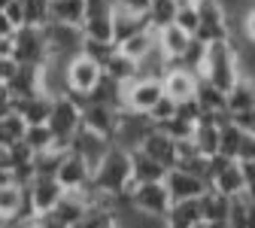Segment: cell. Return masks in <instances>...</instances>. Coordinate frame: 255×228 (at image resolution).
Returning <instances> with one entry per match:
<instances>
[{
    "mask_svg": "<svg viewBox=\"0 0 255 228\" xmlns=\"http://www.w3.org/2000/svg\"><path fill=\"white\" fill-rule=\"evenodd\" d=\"M18 73V61L12 58V55H6V58H0V85H6L12 76Z\"/></svg>",
    "mask_w": 255,
    "mask_h": 228,
    "instance_id": "cell-44",
    "label": "cell"
},
{
    "mask_svg": "<svg viewBox=\"0 0 255 228\" xmlns=\"http://www.w3.org/2000/svg\"><path fill=\"white\" fill-rule=\"evenodd\" d=\"M21 143L37 155V152H43V149H52V146H55V137H52V131H49L46 125H27Z\"/></svg>",
    "mask_w": 255,
    "mask_h": 228,
    "instance_id": "cell-36",
    "label": "cell"
},
{
    "mask_svg": "<svg viewBox=\"0 0 255 228\" xmlns=\"http://www.w3.org/2000/svg\"><path fill=\"white\" fill-rule=\"evenodd\" d=\"M52 101L55 97L37 91L30 97H21V101H12V113H18L24 119V125H46L49 113H52Z\"/></svg>",
    "mask_w": 255,
    "mask_h": 228,
    "instance_id": "cell-19",
    "label": "cell"
},
{
    "mask_svg": "<svg viewBox=\"0 0 255 228\" xmlns=\"http://www.w3.org/2000/svg\"><path fill=\"white\" fill-rule=\"evenodd\" d=\"M12 43V58L18 64H30V67H43L46 58H49V46H46V37H43V27H30V24H21L15 34L9 37Z\"/></svg>",
    "mask_w": 255,
    "mask_h": 228,
    "instance_id": "cell-5",
    "label": "cell"
},
{
    "mask_svg": "<svg viewBox=\"0 0 255 228\" xmlns=\"http://www.w3.org/2000/svg\"><path fill=\"white\" fill-rule=\"evenodd\" d=\"M113 228H116V225H113Z\"/></svg>",
    "mask_w": 255,
    "mask_h": 228,
    "instance_id": "cell-57",
    "label": "cell"
},
{
    "mask_svg": "<svg viewBox=\"0 0 255 228\" xmlns=\"http://www.w3.org/2000/svg\"><path fill=\"white\" fill-rule=\"evenodd\" d=\"M12 101H21V97H30L40 91V67H30V64H18V73L6 82Z\"/></svg>",
    "mask_w": 255,
    "mask_h": 228,
    "instance_id": "cell-27",
    "label": "cell"
},
{
    "mask_svg": "<svg viewBox=\"0 0 255 228\" xmlns=\"http://www.w3.org/2000/svg\"><path fill=\"white\" fill-rule=\"evenodd\" d=\"M6 183H12V174H9V171H3V168H0V186H6Z\"/></svg>",
    "mask_w": 255,
    "mask_h": 228,
    "instance_id": "cell-54",
    "label": "cell"
},
{
    "mask_svg": "<svg viewBox=\"0 0 255 228\" xmlns=\"http://www.w3.org/2000/svg\"><path fill=\"white\" fill-rule=\"evenodd\" d=\"M113 12L116 0H85L82 12V37L98 40V43H113Z\"/></svg>",
    "mask_w": 255,
    "mask_h": 228,
    "instance_id": "cell-7",
    "label": "cell"
},
{
    "mask_svg": "<svg viewBox=\"0 0 255 228\" xmlns=\"http://www.w3.org/2000/svg\"><path fill=\"white\" fill-rule=\"evenodd\" d=\"M188 43H191V34H185V30L176 27V24L158 30V52H161L167 61H179V58L185 55Z\"/></svg>",
    "mask_w": 255,
    "mask_h": 228,
    "instance_id": "cell-23",
    "label": "cell"
},
{
    "mask_svg": "<svg viewBox=\"0 0 255 228\" xmlns=\"http://www.w3.org/2000/svg\"><path fill=\"white\" fill-rule=\"evenodd\" d=\"M164 177H167V168L161 161H155L143 149H131V186L134 183H155V180H164Z\"/></svg>",
    "mask_w": 255,
    "mask_h": 228,
    "instance_id": "cell-20",
    "label": "cell"
},
{
    "mask_svg": "<svg viewBox=\"0 0 255 228\" xmlns=\"http://www.w3.org/2000/svg\"><path fill=\"white\" fill-rule=\"evenodd\" d=\"M9 52H12V43H9L6 37H0V58H6Z\"/></svg>",
    "mask_w": 255,
    "mask_h": 228,
    "instance_id": "cell-52",
    "label": "cell"
},
{
    "mask_svg": "<svg viewBox=\"0 0 255 228\" xmlns=\"http://www.w3.org/2000/svg\"><path fill=\"white\" fill-rule=\"evenodd\" d=\"M204 58H207V43H201V40H195V37H191V43H188L185 55L179 58V64H182L185 70H191V73H198V76H201Z\"/></svg>",
    "mask_w": 255,
    "mask_h": 228,
    "instance_id": "cell-38",
    "label": "cell"
},
{
    "mask_svg": "<svg viewBox=\"0 0 255 228\" xmlns=\"http://www.w3.org/2000/svg\"><path fill=\"white\" fill-rule=\"evenodd\" d=\"M9 3H12V0H0V9H6Z\"/></svg>",
    "mask_w": 255,
    "mask_h": 228,
    "instance_id": "cell-56",
    "label": "cell"
},
{
    "mask_svg": "<svg viewBox=\"0 0 255 228\" xmlns=\"http://www.w3.org/2000/svg\"><path fill=\"white\" fill-rule=\"evenodd\" d=\"M228 210H231V198L219 195L216 189H207L201 195V216H204V222H225L228 225Z\"/></svg>",
    "mask_w": 255,
    "mask_h": 228,
    "instance_id": "cell-30",
    "label": "cell"
},
{
    "mask_svg": "<svg viewBox=\"0 0 255 228\" xmlns=\"http://www.w3.org/2000/svg\"><path fill=\"white\" fill-rule=\"evenodd\" d=\"M49 213H55L67 228H73L85 213H88V201H85V195L82 192H64V198L55 204V210H49Z\"/></svg>",
    "mask_w": 255,
    "mask_h": 228,
    "instance_id": "cell-26",
    "label": "cell"
},
{
    "mask_svg": "<svg viewBox=\"0 0 255 228\" xmlns=\"http://www.w3.org/2000/svg\"><path fill=\"white\" fill-rule=\"evenodd\" d=\"M116 219H113V210H104V207H91L73 228H113Z\"/></svg>",
    "mask_w": 255,
    "mask_h": 228,
    "instance_id": "cell-40",
    "label": "cell"
},
{
    "mask_svg": "<svg viewBox=\"0 0 255 228\" xmlns=\"http://www.w3.org/2000/svg\"><path fill=\"white\" fill-rule=\"evenodd\" d=\"M201 76L207 82H213L219 91H231L240 79V58H237V46L231 40H219L207 46V58H204V67Z\"/></svg>",
    "mask_w": 255,
    "mask_h": 228,
    "instance_id": "cell-2",
    "label": "cell"
},
{
    "mask_svg": "<svg viewBox=\"0 0 255 228\" xmlns=\"http://www.w3.org/2000/svg\"><path fill=\"white\" fill-rule=\"evenodd\" d=\"M82 12H85V0H52L49 3V21L58 24H82Z\"/></svg>",
    "mask_w": 255,
    "mask_h": 228,
    "instance_id": "cell-31",
    "label": "cell"
},
{
    "mask_svg": "<svg viewBox=\"0 0 255 228\" xmlns=\"http://www.w3.org/2000/svg\"><path fill=\"white\" fill-rule=\"evenodd\" d=\"M146 27V15H137V12H128V9H119L113 12V43H125L128 37H134L137 30Z\"/></svg>",
    "mask_w": 255,
    "mask_h": 228,
    "instance_id": "cell-28",
    "label": "cell"
},
{
    "mask_svg": "<svg viewBox=\"0 0 255 228\" xmlns=\"http://www.w3.org/2000/svg\"><path fill=\"white\" fill-rule=\"evenodd\" d=\"M158 49V30H152L149 24L143 30H137L134 37H128L125 43H119V52L128 55V58H134V61H143L146 55H152Z\"/></svg>",
    "mask_w": 255,
    "mask_h": 228,
    "instance_id": "cell-25",
    "label": "cell"
},
{
    "mask_svg": "<svg viewBox=\"0 0 255 228\" xmlns=\"http://www.w3.org/2000/svg\"><path fill=\"white\" fill-rule=\"evenodd\" d=\"M119 116H122V110H116V107H104V104H82V128H88V131L107 137L110 143H113V137H116Z\"/></svg>",
    "mask_w": 255,
    "mask_h": 228,
    "instance_id": "cell-15",
    "label": "cell"
},
{
    "mask_svg": "<svg viewBox=\"0 0 255 228\" xmlns=\"http://www.w3.org/2000/svg\"><path fill=\"white\" fill-rule=\"evenodd\" d=\"M198 30L195 40L201 43H219V40H231V21L222 9L219 0H198Z\"/></svg>",
    "mask_w": 255,
    "mask_h": 228,
    "instance_id": "cell-4",
    "label": "cell"
},
{
    "mask_svg": "<svg viewBox=\"0 0 255 228\" xmlns=\"http://www.w3.org/2000/svg\"><path fill=\"white\" fill-rule=\"evenodd\" d=\"M128 201H131L137 210L155 216V219H164L170 210V192L164 186V180H155V183H134L128 189Z\"/></svg>",
    "mask_w": 255,
    "mask_h": 228,
    "instance_id": "cell-8",
    "label": "cell"
},
{
    "mask_svg": "<svg viewBox=\"0 0 255 228\" xmlns=\"http://www.w3.org/2000/svg\"><path fill=\"white\" fill-rule=\"evenodd\" d=\"M104 76L116 79L119 85H128V82H134V79L140 76V67H137L134 58H128V55H122V52L116 49V55L104 64Z\"/></svg>",
    "mask_w": 255,
    "mask_h": 228,
    "instance_id": "cell-29",
    "label": "cell"
},
{
    "mask_svg": "<svg viewBox=\"0 0 255 228\" xmlns=\"http://www.w3.org/2000/svg\"><path fill=\"white\" fill-rule=\"evenodd\" d=\"M137 149H143V152L152 155L155 161H161L167 171L176 168V140H170V137L161 131V128H152V131L143 137V143H140Z\"/></svg>",
    "mask_w": 255,
    "mask_h": 228,
    "instance_id": "cell-18",
    "label": "cell"
},
{
    "mask_svg": "<svg viewBox=\"0 0 255 228\" xmlns=\"http://www.w3.org/2000/svg\"><path fill=\"white\" fill-rule=\"evenodd\" d=\"M155 128H161V131H164L170 140H176V143H182V140H191V134H195V122H188V119H182V116H173L170 122H164V125H155Z\"/></svg>",
    "mask_w": 255,
    "mask_h": 228,
    "instance_id": "cell-39",
    "label": "cell"
},
{
    "mask_svg": "<svg viewBox=\"0 0 255 228\" xmlns=\"http://www.w3.org/2000/svg\"><path fill=\"white\" fill-rule=\"evenodd\" d=\"M243 137H246V131L240 125H234L231 119L219 128V155L222 158H231V161H237V155H240V146H243Z\"/></svg>",
    "mask_w": 255,
    "mask_h": 228,
    "instance_id": "cell-32",
    "label": "cell"
},
{
    "mask_svg": "<svg viewBox=\"0 0 255 228\" xmlns=\"http://www.w3.org/2000/svg\"><path fill=\"white\" fill-rule=\"evenodd\" d=\"M219 122L216 119H210V116H204L198 125H195V134H191V143H195V149L204 155V158H213V155H219Z\"/></svg>",
    "mask_w": 255,
    "mask_h": 228,
    "instance_id": "cell-22",
    "label": "cell"
},
{
    "mask_svg": "<svg viewBox=\"0 0 255 228\" xmlns=\"http://www.w3.org/2000/svg\"><path fill=\"white\" fill-rule=\"evenodd\" d=\"M116 43H98V40H82V55H88L91 61H98L101 64V67H104V64L116 55Z\"/></svg>",
    "mask_w": 255,
    "mask_h": 228,
    "instance_id": "cell-41",
    "label": "cell"
},
{
    "mask_svg": "<svg viewBox=\"0 0 255 228\" xmlns=\"http://www.w3.org/2000/svg\"><path fill=\"white\" fill-rule=\"evenodd\" d=\"M237 161L255 165V134H246V137H243V146H240V155H237Z\"/></svg>",
    "mask_w": 255,
    "mask_h": 228,
    "instance_id": "cell-46",
    "label": "cell"
},
{
    "mask_svg": "<svg viewBox=\"0 0 255 228\" xmlns=\"http://www.w3.org/2000/svg\"><path fill=\"white\" fill-rule=\"evenodd\" d=\"M101 76H104V67H101V64L79 52L76 58L67 61V94L76 97V101L82 104L85 97L94 91V85L101 82Z\"/></svg>",
    "mask_w": 255,
    "mask_h": 228,
    "instance_id": "cell-6",
    "label": "cell"
},
{
    "mask_svg": "<svg viewBox=\"0 0 255 228\" xmlns=\"http://www.w3.org/2000/svg\"><path fill=\"white\" fill-rule=\"evenodd\" d=\"M12 34H15V27H12V21L6 18V12H3V9H0V37H6V40H9Z\"/></svg>",
    "mask_w": 255,
    "mask_h": 228,
    "instance_id": "cell-51",
    "label": "cell"
},
{
    "mask_svg": "<svg viewBox=\"0 0 255 228\" xmlns=\"http://www.w3.org/2000/svg\"><path fill=\"white\" fill-rule=\"evenodd\" d=\"M161 85H164V94L179 107V104L195 101V91H198V73L185 70L179 61H170L167 73L161 76Z\"/></svg>",
    "mask_w": 255,
    "mask_h": 228,
    "instance_id": "cell-12",
    "label": "cell"
},
{
    "mask_svg": "<svg viewBox=\"0 0 255 228\" xmlns=\"http://www.w3.org/2000/svg\"><path fill=\"white\" fill-rule=\"evenodd\" d=\"M173 24L195 37V30H198V6H176V21Z\"/></svg>",
    "mask_w": 255,
    "mask_h": 228,
    "instance_id": "cell-43",
    "label": "cell"
},
{
    "mask_svg": "<svg viewBox=\"0 0 255 228\" xmlns=\"http://www.w3.org/2000/svg\"><path fill=\"white\" fill-rule=\"evenodd\" d=\"M64 155H67V149H58V146L37 152L34 155V174L37 177H55L58 168H61V161H64Z\"/></svg>",
    "mask_w": 255,
    "mask_h": 228,
    "instance_id": "cell-34",
    "label": "cell"
},
{
    "mask_svg": "<svg viewBox=\"0 0 255 228\" xmlns=\"http://www.w3.org/2000/svg\"><path fill=\"white\" fill-rule=\"evenodd\" d=\"M24 9V24L30 27H43L49 24V3L52 0H18Z\"/></svg>",
    "mask_w": 255,
    "mask_h": 228,
    "instance_id": "cell-37",
    "label": "cell"
},
{
    "mask_svg": "<svg viewBox=\"0 0 255 228\" xmlns=\"http://www.w3.org/2000/svg\"><path fill=\"white\" fill-rule=\"evenodd\" d=\"M164 186H167V192H170V201H198L201 195L210 189L204 177L188 174V171H179V168L167 171Z\"/></svg>",
    "mask_w": 255,
    "mask_h": 228,
    "instance_id": "cell-14",
    "label": "cell"
},
{
    "mask_svg": "<svg viewBox=\"0 0 255 228\" xmlns=\"http://www.w3.org/2000/svg\"><path fill=\"white\" fill-rule=\"evenodd\" d=\"M152 0H116V6L119 9H128V12H137V15H146Z\"/></svg>",
    "mask_w": 255,
    "mask_h": 228,
    "instance_id": "cell-47",
    "label": "cell"
},
{
    "mask_svg": "<svg viewBox=\"0 0 255 228\" xmlns=\"http://www.w3.org/2000/svg\"><path fill=\"white\" fill-rule=\"evenodd\" d=\"M225 107H228V116H240V113H249L255 110V79L249 76H240L237 85L225 94Z\"/></svg>",
    "mask_w": 255,
    "mask_h": 228,
    "instance_id": "cell-21",
    "label": "cell"
},
{
    "mask_svg": "<svg viewBox=\"0 0 255 228\" xmlns=\"http://www.w3.org/2000/svg\"><path fill=\"white\" fill-rule=\"evenodd\" d=\"M91 186L110 198L128 195V189H131V152L113 143L107 155L98 161V168L91 171Z\"/></svg>",
    "mask_w": 255,
    "mask_h": 228,
    "instance_id": "cell-1",
    "label": "cell"
},
{
    "mask_svg": "<svg viewBox=\"0 0 255 228\" xmlns=\"http://www.w3.org/2000/svg\"><path fill=\"white\" fill-rule=\"evenodd\" d=\"M9 113H12V94L6 85H0V119L9 116Z\"/></svg>",
    "mask_w": 255,
    "mask_h": 228,
    "instance_id": "cell-49",
    "label": "cell"
},
{
    "mask_svg": "<svg viewBox=\"0 0 255 228\" xmlns=\"http://www.w3.org/2000/svg\"><path fill=\"white\" fill-rule=\"evenodd\" d=\"M195 228H228V225H225V222H204V219H201Z\"/></svg>",
    "mask_w": 255,
    "mask_h": 228,
    "instance_id": "cell-53",
    "label": "cell"
},
{
    "mask_svg": "<svg viewBox=\"0 0 255 228\" xmlns=\"http://www.w3.org/2000/svg\"><path fill=\"white\" fill-rule=\"evenodd\" d=\"M176 21V0H152L146 9V24L152 30H164Z\"/></svg>",
    "mask_w": 255,
    "mask_h": 228,
    "instance_id": "cell-33",
    "label": "cell"
},
{
    "mask_svg": "<svg viewBox=\"0 0 255 228\" xmlns=\"http://www.w3.org/2000/svg\"><path fill=\"white\" fill-rule=\"evenodd\" d=\"M3 12H6V18L12 21V27H15V30L24 24V9H21V3H18V0H12V3H9Z\"/></svg>",
    "mask_w": 255,
    "mask_h": 228,
    "instance_id": "cell-48",
    "label": "cell"
},
{
    "mask_svg": "<svg viewBox=\"0 0 255 228\" xmlns=\"http://www.w3.org/2000/svg\"><path fill=\"white\" fill-rule=\"evenodd\" d=\"M24 192H27V204L34 210V216H43V213L55 210V204L64 198V186L55 177H34L24 186Z\"/></svg>",
    "mask_w": 255,
    "mask_h": 228,
    "instance_id": "cell-13",
    "label": "cell"
},
{
    "mask_svg": "<svg viewBox=\"0 0 255 228\" xmlns=\"http://www.w3.org/2000/svg\"><path fill=\"white\" fill-rule=\"evenodd\" d=\"M207 183H210V189H216L219 195H225V198H234V195H243V192H246V180H243L240 161L222 158V155H213V158H210Z\"/></svg>",
    "mask_w": 255,
    "mask_h": 228,
    "instance_id": "cell-9",
    "label": "cell"
},
{
    "mask_svg": "<svg viewBox=\"0 0 255 228\" xmlns=\"http://www.w3.org/2000/svg\"><path fill=\"white\" fill-rule=\"evenodd\" d=\"M110 146H113V143H110L107 137L88 131V128H79V131L73 134V140H70V146H67V152H76L79 158H85V161H88V168L94 171V168H98V161L107 155Z\"/></svg>",
    "mask_w": 255,
    "mask_h": 228,
    "instance_id": "cell-16",
    "label": "cell"
},
{
    "mask_svg": "<svg viewBox=\"0 0 255 228\" xmlns=\"http://www.w3.org/2000/svg\"><path fill=\"white\" fill-rule=\"evenodd\" d=\"M164 97V85L161 79H149V76H137L134 82L125 85V110L149 116V110Z\"/></svg>",
    "mask_w": 255,
    "mask_h": 228,
    "instance_id": "cell-11",
    "label": "cell"
},
{
    "mask_svg": "<svg viewBox=\"0 0 255 228\" xmlns=\"http://www.w3.org/2000/svg\"><path fill=\"white\" fill-rule=\"evenodd\" d=\"M24 131H27V125H24V119L18 113L3 116V119H0V146H15V143H21Z\"/></svg>",
    "mask_w": 255,
    "mask_h": 228,
    "instance_id": "cell-35",
    "label": "cell"
},
{
    "mask_svg": "<svg viewBox=\"0 0 255 228\" xmlns=\"http://www.w3.org/2000/svg\"><path fill=\"white\" fill-rule=\"evenodd\" d=\"M43 37H46V46H49V58H64L70 61L82 52V27H73V24H58V21H49L43 24Z\"/></svg>",
    "mask_w": 255,
    "mask_h": 228,
    "instance_id": "cell-10",
    "label": "cell"
},
{
    "mask_svg": "<svg viewBox=\"0 0 255 228\" xmlns=\"http://www.w3.org/2000/svg\"><path fill=\"white\" fill-rule=\"evenodd\" d=\"M55 180L64 186V192H82L91 183V168L76 152H67L64 161H61V168H58V174H55Z\"/></svg>",
    "mask_w": 255,
    "mask_h": 228,
    "instance_id": "cell-17",
    "label": "cell"
},
{
    "mask_svg": "<svg viewBox=\"0 0 255 228\" xmlns=\"http://www.w3.org/2000/svg\"><path fill=\"white\" fill-rule=\"evenodd\" d=\"M240 30H243V40L255 46V6H252V9L240 18Z\"/></svg>",
    "mask_w": 255,
    "mask_h": 228,
    "instance_id": "cell-45",
    "label": "cell"
},
{
    "mask_svg": "<svg viewBox=\"0 0 255 228\" xmlns=\"http://www.w3.org/2000/svg\"><path fill=\"white\" fill-rule=\"evenodd\" d=\"M201 198L198 201H173L167 216H164V228H195L201 222Z\"/></svg>",
    "mask_w": 255,
    "mask_h": 228,
    "instance_id": "cell-24",
    "label": "cell"
},
{
    "mask_svg": "<svg viewBox=\"0 0 255 228\" xmlns=\"http://www.w3.org/2000/svg\"><path fill=\"white\" fill-rule=\"evenodd\" d=\"M18 228H40V225H37V219H34V222H27V225H18Z\"/></svg>",
    "mask_w": 255,
    "mask_h": 228,
    "instance_id": "cell-55",
    "label": "cell"
},
{
    "mask_svg": "<svg viewBox=\"0 0 255 228\" xmlns=\"http://www.w3.org/2000/svg\"><path fill=\"white\" fill-rule=\"evenodd\" d=\"M37 225H40V228H67L55 213H43V216H37Z\"/></svg>",
    "mask_w": 255,
    "mask_h": 228,
    "instance_id": "cell-50",
    "label": "cell"
},
{
    "mask_svg": "<svg viewBox=\"0 0 255 228\" xmlns=\"http://www.w3.org/2000/svg\"><path fill=\"white\" fill-rule=\"evenodd\" d=\"M46 128H49L52 137H55V146L58 149H67L70 140H73V134L82 128V104L76 101V97H70V94L55 97Z\"/></svg>",
    "mask_w": 255,
    "mask_h": 228,
    "instance_id": "cell-3",
    "label": "cell"
},
{
    "mask_svg": "<svg viewBox=\"0 0 255 228\" xmlns=\"http://www.w3.org/2000/svg\"><path fill=\"white\" fill-rule=\"evenodd\" d=\"M173 116H176V104L170 101L167 94H164L161 101H158V104L149 110V122H152V125H164V122H170Z\"/></svg>",
    "mask_w": 255,
    "mask_h": 228,
    "instance_id": "cell-42",
    "label": "cell"
}]
</instances>
